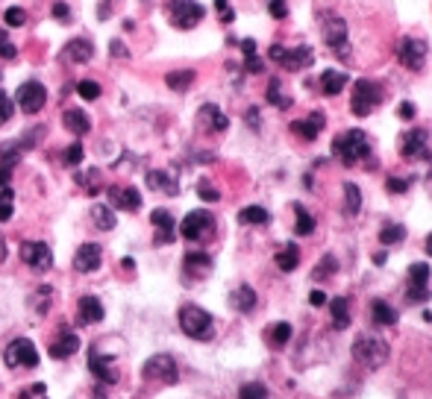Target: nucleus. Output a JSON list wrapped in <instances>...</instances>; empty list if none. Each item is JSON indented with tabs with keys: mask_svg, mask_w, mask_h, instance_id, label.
Wrapping results in <instances>:
<instances>
[{
	"mask_svg": "<svg viewBox=\"0 0 432 399\" xmlns=\"http://www.w3.org/2000/svg\"><path fill=\"white\" fill-rule=\"evenodd\" d=\"M368 153H371V144H368V135L362 130H347V133L332 138V156L344 165H356Z\"/></svg>",
	"mask_w": 432,
	"mask_h": 399,
	"instance_id": "nucleus-1",
	"label": "nucleus"
},
{
	"mask_svg": "<svg viewBox=\"0 0 432 399\" xmlns=\"http://www.w3.org/2000/svg\"><path fill=\"white\" fill-rule=\"evenodd\" d=\"M353 358H356V364H362L368 370L382 367L389 358V343L376 335H359L353 341Z\"/></svg>",
	"mask_w": 432,
	"mask_h": 399,
	"instance_id": "nucleus-2",
	"label": "nucleus"
},
{
	"mask_svg": "<svg viewBox=\"0 0 432 399\" xmlns=\"http://www.w3.org/2000/svg\"><path fill=\"white\" fill-rule=\"evenodd\" d=\"M180 329L195 341H209L215 335V320L200 306H182L180 309Z\"/></svg>",
	"mask_w": 432,
	"mask_h": 399,
	"instance_id": "nucleus-3",
	"label": "nucleus"
},
{
	"mask_svg": "<svg viewBox=\"0 0 432 399\" xmlns=\"http://www.w3.org/2000/svg\"><path fill=\"white\" fill-rule=\"evenodd\" d=\"M382 103V88L374 80H359L353 86V97H350V109L359 118H368L376 106Z\"/></svg>",
	"mask_w": 432,
	"mask_h": 399,
	"instance_id": "nucleus-4",
	"label": "nucleus"
},
{
	"mask_svg": "<svg viewBox=\"0 0 432 399\" xmlns=\"http://www.w3.org/2000/svg\"><path fill=\"white\" fill-rule=\"evenodd\" d=\"M168 18H171V24L177 30H191V27H197V24L203 21L206 9L197 4V0H171V4L165 6Z\"/></svg>",
	"mask_w": 432,
	"mask_h": 399,
	"instance_id": "nucleus-5",
	"label": "nucleus"
},
{
	"mask_svg": "<svg viewBox=\"0 0 432 399\" xmlns=\"http://www.w3.org/2000/svg\"><path fill=\"white\" fill-rule=\"evenodd\" d=\"M141 376L148 382H165V385H174L180 379V370L177 361L171 356H150L141 367Z\"/></svg>",
	"mask_w": 432,
	"mask_h": 399,
	"instance_id": "nucleus-6",
	"label": "nucleus"
},
{
	"mask_svg": "<svg viewBox=\"0 0 432 399\" xmlns=\"http://www.w3.org/2000/svg\"><path fill=\"white\" fill-rule=\"evenodd\" d=\"M4 364L18 370V367H36L38 364V349L33 341L27 338H15L6 349H4Z\"/></svg>",
	"mask_w": 432,
	"mask_h": 399,
	"instance_id": "nucleus-7",
	"label": "nucleus"
},
{
	"mask_svg": "<svg viewBox=\"0 0 432 399\" xmlns=\"http://www.w3.org/2000/svg\"><path fill=\"white\" fill-rule=\"evenodd\" d=\"M268 56H271L277 65L288 68V71H303V68H309L312 62H315V53H312L309 47H294V50H288V47H282V44H271Z\"/></svg>",
	"mask_w": 432,
	"mask_h": 399,
	"instance_id": "nucleus-8",
	"label": "nucleus"
},
{
	"mask_svg": "<svg viewBox=\"0 0 432 399\" xmlns=\"http://www.w3.org/2000/svg\"><path fill=\"white\" fill-rule=\"evenodd\" d=\"M212 229H215V217H212L209 212H203V209L188 212V214L182 217V223H180V232H182V238H188V241H206V238L212 235Z\"/></svg>",
	"mask_w": 432,
	"mask_h": 399,
	"instance_id": "nucleus-9",
	"label": "nucleus"
},
{
	"mask_svg": "<svg viewBox=\"0 0 432 399\" xmlns=\"http://www.w3.org/2000/svg\"><path fill=\"white\" fill-rule=\"evenodd\" d=\"M15 103H18V109H21V112L36 115V112H41V109H44V103H47V88H44L41 83H36V80H27V83H24V86L18 88Z\"/></svg>",
	"mask_w": 432,
	"mask_h": 399,
	"instance_id": "nucleus-10",
	"label": "nucleus"
},
{
	"mask_svg": "<svg viewBox=\"0 0 432 399\" xmlns=\"http://www.w3.org/2000/svg\"><path fill=\"white\" fill-rule=\"evenodd\" d=\"M397 59H400L403 68L421 71L423 62H426V44H423L421 38H412V36L400 38V44H397Z\"/></svg>",
	"mask_w": 432,
	"mask_h": 399,
	"instance_id": "nucleus-11",
	"label": "nucleus"
},
{
	"mask_svg": "<svg viewBox=\"0 0 432 399\" xmlns=\"http://www.w3.org/2000/svg\"><path fill=\"white\" fill-rule=\"evenodd\" d=\"M21 259L27 261L33 270H47L53 264V253H51V247H47L44 241H24L21 244Z\"/></svg>",
	"mask_w": 432,
	"mask_h": 399,
	"instance_id": "nucleus-12",
	"label": "nucleus"
},
{
	"mask_svg": "<svg viewBox=\"0 0 432 399\" xmlns=\"http://www.w3.org/2000/svg\"><path fill=\"white\" fill-rule=\"evenodd\" d=\"M400 153L403 159H423L429 156V147H426V130H409L400 135Z\"/></svg>",
	"mask_w": 432,
	"mask_h": 399,
	"instance_id": "nucleus-13",
	"label": "nucleus"
},
{
	"mask_svg": "<svg viewBox=\"0 0 432 399\" xmlns=\"http://www.w3.org/2000/svg\"><path fill=\"white\" fill-rule=\"evenodd\" d=\"M88 367H91V373L98 376V382H103V385H115L118 379V370H115V358L112 356H103V353H98V349H91V356H88Z\"/></svg>",
	"mask_w": 432,
	"mask_h": 399,
	"instance_id": "nucleus-14",
	"label": "nucleus"
},
{
	"mask_svg": "<svg viewBox=\"0 0 432 399\" xmlns=\"http://www.w3.org/2000/svg\"><path fill=\"white\" fill-rule=\"evenodd\" d=\"M426 282H429V264H423V261L412 264L409 267V299L412 303H426L429 299Z\"/></svg>",
	"mask_w": 432,
	"mask_h": 399,
	"instance_id": "nucleus-15",
	"label": "nucleus"
},
{
	"mask_svg": "<svg viewBox=\"0 0 432 399\" xmlns=\"http://www.w3.org/2000/svg\"><path fill=\"white\" fill-rule=\"evenodd\" d=\"M101 259H103V249L98 244H83L77 253H74V270L80 273H91L101 267Z\"/></svg>",
	"mask_w": 432,
	"mask_h": 399,
	"instance_id": "nucleus-16",
	"label": "nucleus"
},
{
	"mask_svg": "<svg viewBox=\"0 0 432 399\" xmlns=\"http://www.w3.org/2000/svg\"><path fill=\"white\" fill-rule=\"evenodd\" d=\"M324 38L326 44L335 47V53L344 56L347 53V27L341 18H326V27H324Z\"/></svg>",
	"mask_w": 432,
	"mask_h": 399,
	"instance_id": "nucleus-17",
	"label": "nucleus"
},
{
	"mask_svg": "<svg viewBox=\"0 0 432 399\" xmlns=\"http://www.w3.org/2000/svg\"><path fill=\"white\" fill-rule=\"evenodd\" d=\"M150 223L156 227V244L162 247V244H171L174 241V229H177V223H174V217H171V212H165V209H156L153 214H150Z\"/></svg>",
	"mask_w": 432,
	"mask_h": 399,
	"instance_id": "nucleus-18",
	"label": "nucleus"
},
{
	"mask_svg": "<svg viewBox=\"0 0 432 399\" xmlns=\"http://www.w3.org/2000/svg\"><path fill=\"white\" fill-rule=\"evenodd\" d=\"M109 200H112V206L115 209H124V212H138L141 206V194L135 188H121V185H112L109 188Z\"/></svg>",
	"mask_w": 432,
	"mask_h": 399,
	"instance_id": "nucleus-19",
	"label": "nucleus"
},
{
	"mask_svg": "<svg viewBox=\"0 0 432 399\" xmlns=\"http://www.w3.org/2000/svg\"><path fill=\"white\" fill-rule=\"evenodd\" d=\"M80 349V338L71 332V329H62L59 335H56V341L51 343V358H71Z\"/></svg>",
	"mask_w": 432,
	"mask_h": 399,
	"instance_id": "nucleus-20",
	"label": "nucleus"
},
{
	"mask_svg": "<svg viewBox=\"0 0 432 399\" xmlns=\"http://www.w3.org/2000/svg\"><path fill=\"white\" fill-rule=\"evenodd\" d=\"M77 314H80V323L83 326H94V323H101L103 320V303L98 296H83L80 303H77Z\"/></svg>",
	"mask_w": 432,
	"mask_h": 399,
	"instance_id": "nucleus-21",
	"label": "nucleus"
},
{
	"mask_svg": "<svg viewBox=\"0 0 432 399\" xmlns=\"http://www.w3.org/2000/svg\"><path fill=\"white\" fill-rule=\"evenodd\" d=\"M321 130H324V115H321V112H312L309 118L292 123V133H297V135L306 138V141H315V138L321 135Z\"/></svg>",
	"mask_w": 432,
	"mask_h": 399,
	"instance_id": "nucleus-22",
	"label": "nucleus"
},
{
	"mask_svg": "<svg viewBox=\"0 0 432 399\" xmlns=\"http://www.w3.org/2000/svg\"><path fill=\"white\" fill-rule=\"evenodd\" d=\"M200 127L203 130H209V133H224L227 127H230V120H227V115L218 109V106H212V103H206L203 109H200Z\"/></svg>",
	"mask_w": 432,
	"mask_h": 399,
	"instance_id": "nucleus-23",
	"label": "nucleus"
},
{
	"mask_svg": "<svg viewBox=\"0 0 432 399\" xmlns=\"http://www.w3.org/2000/svg\"><path fill=\"white\" fill-rule=\"evenodd\" d=\"M62 123H65V130L74 133V135H86L91 130V120H88V115L83 109H65Z\"/></svg>",
	"mask_w": 432,
	"mask_h": 399,
	"instance_id": "nucleus-24",
	"label": "nucleus"
},
{
	"mask_svg": "<svg viewBox=\"0 0 432 399\" xmlns=\"http://www.w3.org/2000/svg\"><path fill=\"white\" fill-rule=\"evenodd\" d=\"M148 185L153 191H162V194H180L174 173H168V170H148Z\"/></svg>",
	"mask_w": 432,
	"mask_h": 399,
	"instance_id": "nucleus-25",
	"label": "nucleus"
},
{
	"mask_svg": "<svg viewBox=\"0 0 432 399\" xmlns=\"http://www.w3.org/2000/svg\"><path fill=\"white\" fill-rule=\"evenodd\" d=\"M232 309L242 311V314L253 311V309H256V291H253L250 285H238V288L232 291Z\"/></svg>",
	"mask_w": 432,
	"mask_h": 399,
	"instance_id": "nucleus-26",
	"label": "nucleus"
},
{
	"mask_svg": "<svg viewBox=\"0 0 432 399\" xmlns=\"http://www.w3.org/2000/svg\"><path fill=\"white\" fill-rule=\"evenodd\" d=\"M371 317H374L376 326H394V323H397V311L386 303V299H374V303H371Z\"/></svg>",
	"mask_w": 432,
	"mask_h": 399,
	"instance_id": "nucleus-27",
	"label": "nucleus"
},
{
	"mask_svg": "<svg viewBox=\"0 0 432 399\" xmlns=\"http://www.w3.org/2000/svg\"><path fill=\"white\" fill-rule=\"evenodd\" d=\"M344 86H347V73H341V71H324L321 73V91L324 94L335 97L339 91H344Z\"/></svg>",
	"mask_w": 432,
	"mask_h": 399,
	"instance_id": "nucleus-28",
	"label": "nucleus"
},
{
	"mask_svg": "<svg viewBox=\"0 0 432 399\" xmlns=\"http://www.w3.org/2000/svg\"><path fill=\"white\" fill-rule=\"evenodd\" d=\"M329 311H332V326L335 329H347L350 326V303L344 296H335L329 303Z\"/></svg>",
	"mask_w": 432,
	"mask_h": 399,
	"instance_id": "nucleus-29",
	"label": "nucleus"
},
{
	"mask_svg": "<svg viewBox=\"0 0 432 399\" xmlns=\"http://www.w3.org/2000/svg\"><path fill=\"white\" fill-rule=\"evenodd\" d=\"M297 264H300V249H297V244H285L279 253H277V267H279L282 273H292Z\"/></svg>",
	"mask_w": 432,
	"mask_h": 399,
	"instance_id": "nucleus-30",
	"label": "nucleus"
},
{
	"mask_svg": "<svg viewBox=\"0 0 432 399\" xmlns=\"http://www.w3.org/2000/svg\"><path fill=\"white\" fill-rule=\"evenodd\" d=\"M209 270H212V259L206 253H188L185 256V273H191V276H203Z\"/></svg>",
	"mask_w": 432,
	"mask_h": 399,
	"instance_id": "nucleus-31",
	"label": "nucleus"
},
{
	"mask_svg": "<svg viewBox=\"0 0 432 399\" xmlns=\"http://www.w3.org/2000/svg\"><path fill=\"white\" fill-rule=\"evenodd\" d=\"M68 56L74 59V62H88L94 56V47H91L88 38H74V41L68 44Z\"/></svg>",
	"mask_w": 432,
	"mask_h": 399,
	"instance_id": "nucleus-32",
	"label": "nucleus"
},
{
	"mask_svg": "<svg viewBox=\"0 0 432 399\" xmlns=\"http://www.w3.org/2000/svg\"><path fill=\"white\" fill-rule=\"evenodd\" d=\"M21 153H24L21 141H4V144H0V165H4V167H15L18 159H21Z\"/></svg>",
	"mask_w": 432,
	"mask_h": 399,
	"instance_id": "nucleus-33",
	"label": "nucleus"
},
{
	"mask_svg": "<svg viewBox=\"0 0 432 399\" xmlns=\"http://www.w3.org/2000/svg\"><path fill=\"white\" fill-rule=\"evenodd\" d=\"M168 88H174V91H185L191 83H195V71H171L165 77Z\"/></svg>",
	"mask_w": 432,
	"mask_h": 399,
	"instance_id": "nucleus-34",
	"label": "nucleus"
},
{
	"mask_svg": "<svg viewBox=\"0 0 432 399\" xmlns=\"http://www.w3.org/2000/svg\"><path fill=\"white\" fill-rule=\"evenodd\" d=\"M359 209H362V194H359V188L353 182H344V212L353 217V214H359Z\"/></svg>",
	"mask_w": 432,
	"mask_h": 399,
	"instance_id": "nucleus-35",
	"label": "nucleus"
},
{
	"mask_svg": "<svg viewBox=\"0 0 432 399\" xmlns=\"http://www.w3.org/2000/svg\"><path fill=\"white\" fill-rule=\"evenodd\" d=\"M294 214H297V223H294L297 235H312V232H315V217H312L303 206H294Z\"/></svg>",
	"mask_w": 432,
	"mask_h": 399,
	"instance_id": "nucleus-36",
	"label": "nucleus"
},
{
	"mask_svg": "<svg viewBox=\"0 0 432 399\" xmlns=\"http://www.w3.org/2000/svg\"><path fill=\"white\" fill-rule=\"evenodd\" d=\"M91 220L98 223V229H115V214H112V209L109 206H94L91 209Z\"/></svg>",
	"mask_w": 432,
	"mask_h": 399,
	"instance_id": "nucleus-37",
	"label": "nucleus"
},
{
	"mask_svg": "<svg viewBox=\"0 0 432 399\" xmlns=\"http://www.w3.org/2000/svg\"><path fill=\"white\" fill-rule=\"evenodd\" d=\"M406 238V229L400 227V223H386L382 227V232H379V241L386 244V247H394V244H400Z\"/></svg>",
	"mask_w": 432,
	"mask_h": 399,
	"instance_id": "nucleus-38",
	"label": "nucleus"
},
{
	"mask_svg": "<svg viewBox=\"0 0 432 399\" xmlns=\"http://www.w3.org/2000/svg\"><path fill=\"white\" fill-rule=\"evenodd\" d=\"M238 220L242 223H256V227H262V223H268V212L262 209V206H247L238 212Z\"/></svg>",
	"mask_w": 432,
	"mask_h": 399,
	"instance_id": "nucleus-39",
	"label": "nucleus"
},
{
	"mask_svg": "<svg viewBox=\"0 0 432 399\" xmlns=\"http://www.w3.org/2000/svg\"><path fill=\"white\" fill-rule=\"evenodd\" d=\"M268 103H274L277 109H288V106H292V100L282 94V83L279 80H271V86H268Z\"/></svg>",
	"mask_w": 432,
	"mask_h": 399,
	"instance_id": "nucleus-40",
	"label": "nucleus"
},
{
	"mask_svg": "<svg viewBox=\"0 0 432 399\" xmlns=\"http://www.w3.org/2000/svg\"><path fill=\"white\" fill-rule=\"evenodd\" d=\"M77 182L86 188V194H98V188H101V170H98V167H91L88 173H80Z\"/></svg>",
	"mask_w": 432,
	"mask_h": 399,
	"instance_id": "nucleus-41",
	"label": "nucleus"
},
{
	"mask_svg": "<svg viewBox=\"0 0 432 399\" xmlns=\"http://www.w3.org/2000/svg\"><path fill=\"white\" fill-rule=\"evenodd\" d=\"M238 399H268V388L262 382H247L238 390Z\"/></svg>",
	"mask_w": 432,
	"mask_h": 399,
	"instance_id": "nucleus-42",
	"label": "nucleus"
},
{
	"mask_svg": "<svg viewBox=\"0 0 432 399\" xmlns=\"http://www.w3.org/2000/svg\"><path fill=\"white\" fill-rule=\"evenodd\" d=\"M12 203H15V194H12V188L6 185L4 191H0V223H6L9 217H12Z\"/></svg>",
	"mask_w": 432,
	"mask_h": 399,
	"instance_id": "nucleus-43",
	"label": "nucleus"
},
{
	"mask_svg": "<svg viewBox=\"0 0 432 399\" xmlns=\"http://www.w3.org/2000/svg\"><path fill=\"white\" fill-rule=\"evenodd\" d=\"M288 341H292V326H288V323H277V326L271 329V343L274 346H285Z\"/></svg>",
	"mask_w": 432,
	"mask_h": 399,
	"instance_id": "nucleus-44",
	"label": "nucleus"
},
{
	"mask_svg": "<svg viewBox=\"0 0 432 399\" xmlns=\"http://www.w3.org/2000/svg\"><path fill=\"white\" fill-rule=\"evenodd\" d=\"M77 94H80L83 100H98V97H101V86L94 83V80H80V83H77Z\"/></svg>",
	"mask_w": 432,
	"mask_h": 399,
	"instance_id": "nucleus-45",
	"label": "nucleus"
},
{
	"mask_svg": "<svg viewBox=\"0 0 432 399\" xmlns=\"http://www.w3.org/2000/svg\"><path fill=\"white\" fill-rule=\"evenodd\" d=\"M12 112H15V103L6 91H0V123H9L12 120Z\"/></svg>",
	"mask_w": 432,
	"mask_h": 399,
	"instance_id": "nucleus-46",
	"label": "nucleus"
},
{
	"mask_svg": "<svg viewBox=\"0 0 432 399\" xmlns=\"http://www.w3.org/2000/svg\"><path fill=\"white\" fill-rule=\"evenodd\" d=\"M18 56V50H15V44L9 41V36H6V30L0 27V59H15Z\"/></svg>",
	"mask_w": 432,
	"mask_h": 399,
	"instance_id": "nucleus-47",
	"label": "nucleus"
},
{
	"mask_svg": "<svg viewBox=\"0 0 432 399\" xmlns=\"http://www.w3.org/2000/svg\"><path fill=\"white\" fill-rule=\"evenodd\" d=\"M62 159H65V165H68V167H77V165L83 162V144H71V147L65 150V156H62Z\"/></svg>",
	"mask_w": 432,
	"mask_h": 399,
	"instance_id": "nucleus-48",
	"label": "nucleus"
},
{
	"mask_svg": "<svg viewBox=\"0 0 432 399\" xmlns=\"http://www.w3.org/2000/svg\"><path fill=\"white\" fill-rule=\"evenodd\" d=\"M335 267H339V264H335V259H332V256H326V259H324V264H318L312 276H315V279H326L329 273H335Z\"/></svg>",
	"mask_w": 432,
	"mask_h": 399,
	"instance_id": "nucleus-49",
	"label": "nucleus"
},
{
	"mask_svg": "<svg viewBox=\"0 0 432 399\" xmlns=\"http://www.w3.org/2000/svg\"><path fill=\"white\" fill-rule=\"evenodd\" d=\"M6 27H21V24L24 21H27V12H24V9H18V6H12V9H6Z\"/></svg>",
	"mask_w": 432,
	"mask_h": 399,
	"instance_id": "nucleus-50",
	"label": "nucleus"
},
{
	"mask_svg": "<svg viewBox=\"0 0 432 399\" xmlns=\"http://www.w3.org/2000/svg\"><path fill=\"white\" fill-rule=\"evenodd\" d=\"M197 194H200V200H206V203H218V200H221V194L215 191L209 182H200V185H197Z\"/></svg>",
	"mask_w": 432,
	"mask_h": 399,
	"instance_id": "nucleus-51",
	"label": "nucleus"
},
{
	"mask_svg": "<svg viewBox=\"0 0 432 399\" xmlns=\"http://www.w3.org/2000/svg\"><path fill=\"white\" fill-rule=\"evenodd\" d=\"M41 135H44V127H36V130H30V133H24V141H21V147H36L38 141H41Z\"/></svg>",
	"mask_w": 432,
	"mask_h": 399,
	"instance_id": "nucleus-52",
	"label": "nucleus"
},
{
	"mask_svg": "<svg viewBox=\"0 0 432 399\" xmlns=\"http://www.w3.org/2000/svg\"><path fill=\"white\" fill-rule=\"evenodd\" d=\"M268 12H271L277 21H282V18L288 15V6H285V0H271V4H268Z\"/></svg>",
	"mask_w": 432,
	"mask_h": 399,
	"instance_id": "nucleus-53",
	"label": "nucleus"
},
{
	"mask_svg": "<svg viewBox=\"0 0 432 399\" xmlns=\"http://www.w3.org/2000/svg\"><path fill=\"white\" fill-rule=\"evenodd\" d=\"M386 188H389L391 194H403L406 188H409V180H400V177H389V182H386Z\"/></svg>",
	"mask_w": 432,
	"mask_h": 399,
	"instance_id": "nucleus-54",
	"label": "nucleus"
},
{
	"mask_svg": "<svg viewBox=\"0 0 432 399\" xmlns=\"http://www.w3.org/2000/svg\"><path fill=\"white\" fill-rule=\"evenodd\" d=\"M245 65H247V71L250 73H262V59L253 53V56H245Z\"/></svg>",
	"mask_w": 432,
	"mask_h": 399,
	"instance_id": "nucleus-55",
	"label": "nucleus"
},
{
	"mask_svg": "<svg viewBox=\"0 0 432 399\" xmlns=\"http://www.w3.org/2000/svg\"><path fill=\"white\" fill-rule=\"evenodd\" d=\"M109 47H112V56H115V59H118V56H121V59H127V56H130V50H127L121 41H112Z\"/></svg>",
	"mask_w": 432,
	"mask_h": 399,
	"instance_id": "nucleus-56",
	"label": "nucleus"
},
{
	"mask_svg": "<svg viewBox=\"0 0 432 399\" xmlns=\"http://www.w3.org/2000/svg\"><path fill=\"white\" fill-rule=\"evenodd\" d=\"M397 112H400V118H403V120H412V118H415V106H412V103H400V109H397Z\"/></svg>",
	"mask_w": 432,
	"mask_h": 399,
	"instance_id": "nucleus-57",
	"label": "nucleus"
},
{
	"mask_svg": "<svg viewBox=\"0 0 432 399\" xmlns=\"http://www.w3.org/2000/svg\"><path fill=\"white\" fill-rule=\"evenodd\" d=\"M309 303H312V306H326V294H324V291H312Z\"/></svg>",
	"mask_w": 432,
	"mask_h": 399,
	"instance_id": "nucleus-58",
	"label": "nucleus"
},
{
	"mask_svg": "<svg viewBox=\"0 0 432 399\" xmlns=\"http://www.w3.org/2000/svg\"><path fill=\"white\" fill-rule=\"evenodd\" d=\"M9 177H12V167H4V165H0V188L9 185Z\"/></svg>",
	"mask_w": 432,
	"mask_h": 399,
	"instance_id": "nucleus-59",
	"label": "nucleus"
},
{
	"mask_svg": "<svg viewBox=\"0 0 432 399\" xmlns=\"http://www.w3.org/2000/svg\"><path fill=\"white\" fill-rule=\"evenodd\" d=\"M53 15L65 21V18H68V6H65V4H53Z\"/></svg>",
	"mask_w": 432,
	"mask_h": 399,
	"instance_id": "nucleus-60",
	"label": "nucleus"
},
{
	"mask_svg": "<svg viewBox=\"0 0 432 399\" xmlns=\"http://www.w3.org/2000/svg\"><path fill=\"white\" fill-rule=\"evenodd\" d=\"M6 256H9V249H6V241H4V235H0V261H6Z\"/></svg>",
	"mask_w": 432,
	"mask_h": 399,
	"instance_id": "nucleus-61",
	"label": "nucleus"
},
{
	"mask_svg": "<svg viewBox=\"0 0 432 399\" xmlns=\"http://www.w3.org/2000/svg\"><path fill=\"white\" fill-rule=\"evenodd\" d=\"M426 253H429V256H432V235H429V238H426Z\"/></svg>",
	"mask_w": 432,
	"mask_h": 399,
	"instance_id": "nucleus-62",
	"label": "nucleus"
},
{
	"mask_svg": "<svg viewBox=\"0 0 432 399\" xmlns=\"http://www.w3.org/2000/svg\"><path fill=\"white\" fill-rule=\"evenodd\" d=\"M0 77H4V73H0Z\"/></svg>",
	"mask_w": 432,
	"mask_h": 399,
	"instance_id": "nucleus-63",
	"label": "nucleus"
}]
</instances>
